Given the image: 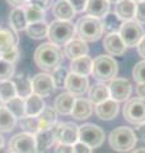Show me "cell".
<instances>
[{
    "mask_svg": "<svg viewBox=\"0 0 145 153\" xmlns=\"http://www.w3.org/2000/svg\"><path fill=\"white\" fill-rule=\"evenodd\" d=\"M33 59H35L36 65L41 70H43L45 73H52L55 69L61 66L62 51L59 46L51 44V42H45L36 49Z\"/></svg>",
    "mask_w": 145,
    "mask_h": 153,
    "instance_id": "1",
    "label": "cell"
},
{
    "mask_svg": "<svg viewBox=\"0 0 145 153\" xmlns=\"http://www.w3.org/2000/svg\"><path fill=\"white\" fill-rule=\"evenodd\" d=\"M109 147L116 152H129L134 149L138 143V137L131 128L118 126L109 133Z\"/></svg>",
    "mask_w": 145,
    "mask_h": 153,
    "instance_id": "2",
    "label": "cell"
},
{
    "mask_svg": "<svg viewBox=\"0 0 145 153\" xmlns=\"http://www.w3.org/2000/svg\"><path fill=\"white\" fill-rule=\"evenodd\" d=\"M75 33L76 37L85 42L98 41L103 35L102 22L98 18H93L89 16L81 17L75 23Z\"/></svg>",
    "mask_w": 145,
    "mask_h": 153,
    "instance_id": "3",
    "label": "cell"
},
{
    "mask_svg": "<svg viewBox=\"0 0 145 153\" xmlns=\"http://www.w3.org/2000/svg\"><path fill=\"white\" fill-rule=\"evenodd\" d=\"M118 73V64L111 55H99L93 60L92 75L101 83L111 82Z\"/></svg>",
    "mask_w": 145,
    "mask_h": 153,
    "instance_id": "4",
    "label": "cell"
},
{
    "mask_svg": "<svg viewBox=\"0 0 145 153\" xmlns=\"http://www.w3.org/2000/svg\"><path fill=\"white\" fill-rule=\"evenodd\" d=\"M75 35V25L72 22L52 21L48 23V40L56 46H65Z\"/></svg>",
    "mask_w": 145,
    "mask_h": 153,
    "instance_id": "5",
    "label": "cell"
},
{
    "mask_svg": "<svg viewBox=\"0 0 145 153\" xmlns=\"http://www.w3.org/2000/svg\"><path fill=\"white\" fill-rule=\"evenodd\" d=\"M106 139L104 130L95 124L87 123L79 126V142L89 146L92 149L99 148Z\"/></svg>",
    "mask_w": 145,
    "mask_h": 153,
    "instance_id": "6",
    "label": "cell"
},
{
    "mask_svg": "<svg viewBox=\"0 0 145 153\" xmlns=\"http://www.w3.org/2000/svg\"><path fill=\"white\" fill-rule=\"evenodd\" d=\"M122 115L126 121L132 125H141L145 123V100L134 97L126 101L122 110Z\"/></svg>",
    "mask_w": 145,
    "mask_h": 153,
    "instance_id": "7",
    "label": "cell"
},
{
    "mask_svg": "<svg viewBox=\"0 0 145 153\" xmlns=\"http://www.w3.org/2000/svg\"><path fill=\"white\" fill-rule=\"evenodd\" d=\"M56 143L67 146H74L79 142V126L74 123H56L52 126Z\"/></svg>",
    "mask_w": 145,
    "mask_h": 153,
    "instance_id": "8",
    "label": "cell"
},
{
    "mask_svg": "<svg viewBox=\"0 0 145 153\" xmlns=\"http://www.w3.org/2000/svg\"><path fill=\"white\" fill-rule=\"evenodd\" d=\"M118 33L126 47H136L139 42L141 41V38L145 36L144 28L135 21L124 22Z\"/></svg>",
    "mask_w": 145,
    "mask_h": 153,
    "instance_id": "9",
    "label": "cell"
},
{
    "mask_svg": "<svg viewBox=\"0 0 145 153\" xmlns=\"http://www.w3.org/2000/svg\"><path fill=\"white\" fill-rule=\"evenodd\" d=\"M9 151L12 153H37L35 135L30 133H18L9 140Z\"/></svg>",
    "mask_w": 145,
    "mask_h": 153,
    "instance_id": "10",
    "label": "cell"
},
{
    "mask_svg": "<svg viewBox=\"0 0 145 153\" xmlns=\"http://www.w3.org/2000/svg\"><path fill=\"white\" fill-rule=\"evenodd\" d=\"M109 97L116 102H125L129 101L132 92V84L126 78H115L108 84Z\"/></svg>",
    "mask_w": 145,
    "mask_h": 153,
    "instance_id": "11",
    "label": "cell"
},
{
    "mask_svg": "<svg viewBox=\"0 0 145 153\" xmlns=\"http://www.w3.org/2000/svg\"><path fill=\"white\" fill-rule=\"evenodd\" d=\"M32 88L33 93L38 94L40 97H48L50 94L54 93L56 89L55 83L52 80L51 74L48 73H37L35 76H32Z\"/></svg>",
    "mask_w": 145,
    "mask_h": 153,
    "instance_id": "12",
    "label": "cell"
},
{
    "mask_svg": "<svg viewBox=\"0 0 145 153\" xmlns=\"http://www.w3.org/2000/svg\"><path fill=\"white\" fill-rule=\"evenodd\" d=\"M65 88L74 97H81L89 89L88 76H81L74 73H69L65 83Z\"/></svg>",
    "mask_w": 145,
    "mask_h": 153,
    "instance_id": "13",
    "label": "cell"
},
{
    "mask_svg": "<svg viewBox=\"0 0 145 153\" xmlns=\"http://www.w3.org/2000/svg\"><path fill=\"white\" fill-rule=\"evenodd\" d=\"M88 51H89L88 44L85 41L80 40L79 37H72L64 46V56L70 59V61L88 55Z\"/></svg>",
    "mask_w": 145,
    "mask_h": 153,
    "instance_id": "14",
    "label": "cell"
},
{
    "mask_svg": "<svg viewBox=\"0 0 145 153\" xmlns=\"http://www.w3.org/2000/svg\"><path fill=\"white\" fill-rule=\"evenodd\" d=\"M103 46H104V50L111 56H122L127 49L118 32L107 33L103 38Z\"/></svg>",
    "mask_w": 145,
    "mask_h": 153,
    "instance_id": "15",
    "label": "cell"
},
{
    "mask_svg": "<svg viewBox=\"0 0 145 153\" xmlns=\"http://www.w3.org/2000/svg\"><path fill=\"white\" fill-rule=\"evenodd\" d=\"M120 111V105L118 102L113 101V100H107L102 103L97 105L94 112L97 115V117L101 119V120H113V119L117 116V114Z\"/></svg>",
    "mask_w": 145,
    "mask_h": 153,
    "instance_id": "16",
    "label": "cell"
},
{
    "mask_svg": "<svg viewBox=\"0 0 145 153\" xmlns=\"http://www.w3.org/2000/svg\"><path fill=\"white\" fill-rule=\"evenodd\" d=\"M92 114H93V103L88 98H75L74 107H72V111L70 114L75 120H87L92 116Z\"/></svg>",
    "mask_w": 145,
    "mask_h": 153,
    "instance_id": "17",
    "label": "cell"
},
{
    "mask_svg": "<svg viewBox=\"0 0 145 153\" xmlns=\"http://www.w3.org/2000/svg\"><path fill=\"white\" fill-rule=\"evenodd\" d=\"M52 14L55 16L57 21L70 22L75 17L76 13L67 0H57L54 5H52Z\"/></svg>",
    "mask_w": 145,
    "mask_h": 153,
    "instance_id": "18",
    "label": "cell"
},
{
    "mask_svg": "<svg viewBox=\"0 0 145 153\" xmlns=\"http://www.w3.org/2000/svg\"><path fill=\"white\" fill-rule=\"evenodd\" d=\"M92 69H93V59L88 55L81 56L75 60H71L70 63V73L78 74L81 76L90 75Z\"/></svg>",
    "mask_w": 145,
    "mask_h": 153,
    "instance_id": "19",
    "label": "cell"
},
{
    "mask_svg": "<svg viewBox=\"0 0 145 153\" xmlns=\"http://www.w3.org/2000/svg\"><path fill=\"white\" fill-rule=\"evenodd\" d=\"M135 12H136V3L132 0H120L115 5V13L122 22L134 21Z\"/></svg>",
    "mask_w": 145,
    "mask_h": 153,
    "instance_id": "20",
    "label": "cell"
},
{
    "mask_svg": "<svg viewBox=\"0 0 145 153\" xmlns=\"http://www.w3.org/2000/svg\"><path fill=\"white\" fill-rule=\"evenodd\" d=\"M109 89L108 85H106L104 83H95L93 85H90L88 89V100L93 105H99L104 101L109 100Z\"/></svg>",
    "mask_w": 145,
    "mask_h": 153,
    "instance_id": "21",
    "label": "cell"
},
{
    "mask_svg": "<svg viewBox=\"0 0 145 153\" xmlns=\"http://www.w3.org/2000/svg\"><path fill=\"white\" fill-rule=\"evenodd\" d=\"M75 103V97L69 92H62L55 98L54 108L60 115H70Z\"/></svg>",
    "mask_w": 145,
    "mask_h": 153,
    "instance_id": "22",
    "label": "cell"
},
{
    "mask_svg": "<svg viewBox=\"0 0 145 153\" xmlns=\"http://www.w3.org/2000/svg\"><path fill=\"white\" fill-rule=\"evenodd\" d=\"M14 87L17 91V96L18 97H22L26 100L28 96H31L33 93V88H32V80L28 78L26 74H18L14 75L10 79Z\"/></svg>",
    "mask_w": 145,
    "mask_h": 153,
    "instance_id": "23",
    "label": "cell"
},
{
    "mask_svg": "<svg viewBox=\"0 0 145 153\" xmlns=\"http://www.w3.org/2000/svg\"><path fill=\"white\" fill-rule=\"evenodd\" d=\"M18 42L19 38L17 36V32H14L12 28L0 27V55L18 46Z\"/></svg>",
    "mask_w": 145,
    "mask_h": 153,
    "instance_id": "24",
    "label": "cell"
},
{
    "mask_svg": "<svg viewBox=\"0 0 145 153\" xmlns=\"http://www.w3.org/2000/svg\"><path fill=\"white\" fill-rule=\"evenodd\" d=\"M35 139H36L37 153L46 152L56 143V138H55L52 128L48 129V130H40L35 135Z\"/></svg>",
    "mask_w": 145,
    "mask_h": 153,
    "instance_id": "25",
    "label": "cell"
},
{
    "mask_svg": "<svg viewBox=\"0 0 145 153\" xmlns=\"http://www.w3.org/2000/svg\"><path fill=\"white\" fill-rule=\"evenodd\" d=\"M9 25H10L12 30L17 33L21 31H26L28 22H27V17H26V13H24L23 7L12 9V12L9 13Z\"/></svg>",
    "mask_w": 145,
    "mask_h": 153,
    "instance_id": "26",
    "label": "cell"
},
{
    "mask_svg": "<svg viewBox=\"0 0 145 153\" xmlns=\"http://www.w3.org/2000/svg\"><path fill=\"white\" fill-rule=\"evenodd\" d=\"M109 12L108 0H88L85 8V13L93 18H103Z\"/></svg>",
    "mask_w": 145,
    "mask_h": 153,
    "instance_id": "27",
    "label": "cell"
},
{
    "mask_svg": "<svg viewBox=\"0 0 145 153\" xmlns=\"http://www.w3.org/2000/svg\"><path fill=\"white\" fill-rule=\"evenodd\" d=\"M24 103H26V116H38L46 107L43 98L36 93L28 96L24 100Z\"/></svg>",
    "mask_w": 145,
    "mask_h": 153,
    "instance_id": "28",
    "label": "cell"
},
{
    "mask_svg": "<svg viewBox=\"0 0 145 153\" xmlns=\"http://www.w3.org/2000/svg\"><path fill=\"white\" fill-rule=\"evenodd\" d=\"M38 124H40V130H48L57 123V112L54 107L46 106L43 111L37 116Z\"/></svg>",
    "mask_w": 145,
    "mask_h": 153,
    "instance_id": "29",
    "label": "cell"
},
{
    "mask_svg": "<svg viewBox=\"0 0 145 153\" xmlns=\"http://www.w3.org/2000/svg\"><path fill=\"white\" fill-rule=\"evenodd\" d=\"M18 119L5 106L0 107V133H9L16 128Z\"/></svg>",
    "mask_w": 145,
    "mask_h": 153,
    "instance_id": "30",
    "label": "cell"
},
{
    "mask_svg": "<svg viewBox=\"0 0 145 153\" xmlns=\"http://www.w3.org/2000/svg\"><path fill=\"white\" fill-rule=\"evenodd\" d=\"M102 27H103V32L106 33H115L118 32L121 26H122V21L118 18V16L115 12H108L106 16L102 18Z\"/></svg>",
    "mask_w": 145,
    "mask_h": 153,
    "instance_id": "31",
    "label": "cell"
},
{
    "mask_svg": "<svg viewBox=\"0 0 145 153\" xmlns=\"http://www.w3.org/2000/svg\"><path fill=\"white\" fill-rule=\"evenodd\" d=\"M26 32L33 40H42V38L47 37L48 35V23L46 21L31 23V25L27 26Z\"/></svg>",
    "mask_w": 145,
    "mask_h": 153,
    "instance_id": "32",
    "label": "cell"
},
{
    "mask_svg": "<svg viewBox=\"0 0 145 153\" xmlns=\"http://www.w3.org/2000/svg\"><path fill=\"white\" fill-rule=\"evenodd\" d=\"M23 9H24V13H26L28 25L45 21V18H46V10H43V9L37 8L35 5H31V4H26V5L23 7Z\"/></svg>",
    "mask_w": 145,
    "mask_h": 153,
    "instance_id": "33",
    "label": "cell"
},
{
    "mask_svg": "<svg viewBox=\"0 0 145 153\" xmlns=\"http://www.w3.org/2000/svg\"><path fill=\"white\" fill-rule=\"evenodd\" d=\"M9 111H10L17 119H22L26 116V103H24V98L22 97H14L9 102L4 105Z\"/></svg>",
    "mask_w": 145,
    "mask_h": 153,
    "instance_id": "34",
    "label": "cell"
},
{
    "mask_svg": "<svg viewBox=\"0 0 145 153\" xmlns=\"http://www.w3.org/2000/svg\"><path fill=\"white\" fill-rule=\"evenodd\" d=\"M18 124L24 133H30L36 135L40 131V124H38L37 116H24L22 119H19Z\"/></svg>",
    "mask_w": 145,
    "mask_h": 153,
    "instance_id": "35",
    "label": "cell"
},
{
    "mask_svg": "<svg viewBox=\"0 0 145 153\" xmlns=\"http://www.w3.org/2000/svg\"><path fill=\"white\" fill-rule=\"evenodd\" d=\"M14 97H17V91L12 80L0 82V100H1V102L5 105Z\"/></svg>",
    "mask_w": 145,
    "mask_h": 153,
    "instance_id": "36",
    "label": "cell"
},
{
    "mask_svg": "<svg viewBox=\"0 0 145 153\" xmlns=\"http://www.w3.org/2000/svg\"><path fill=\"white\" fill-rule=\"evenodd\" d=\"M14 74H16V66L12 63L3 60L0 57V82H5V80H10Z\"/></svg>",
    "mask_w": 145,
    "mask_h": 153,
    "instance_id": "37",
    "label": "cell"
},
{
    "mask_svg": "<svg viewBox=\"0 0 145 153\" xmlns=\"http://www.w3.org/2000/svg\"><path fill=\"white\" fill-rule=\"evenodd\" d=\"M67 75H69V71H67L64 66H59L57 69L52 71L51 76H52V80H54L56 88H65Z\"/></svg>",
    "mask_w": 145,
    "mask_h": 153,
    "instance_id": "38",
    "label": "cell"
},
{
    "mask_svg": "<svg viewBox=\"0 0 145 153\" xmlns=\"http://www.w3.org/2000/svg\"><path fill=\"white\" fill-rule=\"evenodd\" d=\"M132 78L138 84H145V60L135 64L132 68Z\"/></svg>",
    "mask_w": 145,
    "mask_h": 153,
    "instance_id": "39",
    "label": "cell"
},
{
    "mask_svg": "<svg viewBox=\"0 0 145 153\" xmlns=\"http://www.w3.org/2000/svg\"><path fill=\"white\" fill-rule=\"evenodd\" d=\"M0 57H1L3 60L8 61V63L16 64L17 61L19 60V49H18V46L13 47L12 50H9L7 52H4V54H1V55H0Z\"/></svg>",
    "mask_w": 145,
    "mask_h": 153,
    "instance_id": "40",
    "label": "cell"
},
{
    "mask_svg": "<svg viewBox=\"0 0 145 153\" xmlns=\"http://www.w3.org/2000/svg\"><path fill=\"white\" fill-rule=\"evenodd\" d=\"M134 21L139 25H145V0L136 3V12H135Z\"/></svg>",
    "mask_w": 145,
    "mask_h": 153,
    "instance_id": "41",
    "label": "cell"
},
{
    "mask_svg": "<svg viewBox=\"0 0 145 153\" xmlns=\"http://www.w3.org/2000/svg\"><path fill=\"white\" fill-rule=\"evenodd\" d=\"M67 1L70 3V5L75 10V13H81V12H85L88 0H67Z\"/></svg>",
    "mask_w": 145,
    "mask_h": 153,
    "instance_id": "42",
    "label": "cell"
},
{
    "mask_svg": "<svg viewBox=\"0 0 145 153\" xmlns=\"http://www.w3.org/2000/svg\"><path fill=\"white\" fill-rule=\"evenodd\" d=\"M72 153H93V149L81 142H76L72 146Z\"/></svg>",
    "mask_w": 145,
    "mask_h": 153,
    "instance_id": "43",
    "label": "cell"
},
{
    "mask_svg": "<svg viewBox=\"0 0 145 153\" xmlns=\"http://www.w3.org/2000/svg\"><path fill=\"white\" fill-rule=\"evenodd\" d=\"M28 4L35 5L37 8H41V9H43V10H46V9H48L52 5V0H30Z\"/></svg>",
    "mask_w": 145,
    "mask_h": 153,
    "instance_id": "44",
    "label": "cell"
},
{
    "mask_svg": "<svg viewBox=\"0 0 145 153\" xmlns=\"http://www.w3.org/2000/svg\"><path fill=\"white\" fill-rule=\"evenodd\" d=\"M55 153H72V146L57 143L55 147Z\"/></svg>",
    "mask_w": 145,
    "mask_h": 153,
    "instance_id": "45",
    "label": "cell"
},
{
    "mask_svg": "<svg viewBox=\"0 0 145 153\" xmlns=\"http://www.w3.org/2000/svg\"><path fill=\"white\" fill-rule=\"evenodd\" d=\"M136 49H138V54L143 57V60H145V36L141 38V41L138 44Z\"/></svg>",
    "mask_w": 145,
    "mask_h": 153,
    "instance_id": "46",
    "label": "cell"
},
{
    "mask_svg": "<svg viewBox=\"0 0 145 153\" xmlns=\"http://www.w3.org/2000/svg\"><path fill=\"white\" fill-rule=\"evenodd\" d=\"M30 0H7V3L9 5H13L14 8H22L26 4H28Z\"/></svg>",
    "mask_w": 145,
    "mask_h": 153,
    "instance_id": "47",
    "label": "cell"
},
{
    "mask_svg": "<svg viewBox=\"0 0 145 153\" xmlns=\"http://www.w3.org/2000/svg\"><path fill=\"white\" fill-rule=\"evenodd\" d=\"M136 137L138 138H140L144 143H145V123L144 124H141V125H139L138 128H136Z\"/></svg>",
    "mask_w": 145,
    "mask_h": 153,
    "instance_id": "48",
    "label": "cell"
},
{
    "mask_svg": "<svg viewBox=\"0 0 145 153\" xmlns=\"http://www.w3.org/2000/svg\"><path fill=\"white\" fill-rule=\"evenodd\" d=\"M135 91H136V94L139 96L140 98L145 100V84H138Z\"/></svg>",
    "mask_w": 145,
    "mask_h": 153,
    "instance_id": "49",
    "label": "cell"
},
{
    "mask_svg": "<svg viewBox=\"0 0 145 153\" xmlns=\"http://www.w3.org/2000/svg\"><path fill=\"white\" fill-rule=\"evenodd\" d=\"M131 153H145V148H138V149L132 151Z\"/></svg>",
    "mask_w": 145,
    "mask_h": 153,
    "instance_id": "50",
    "label": "cell"
},
{
    "mask_svg": "<svg viewBox=\"0 0 145 153\" xmlns=\"http://www.w3.org/2000/svg\"><path fill=\"white\" fill-rule=\"evenodd\" d=\"M4 138H3V135H1V133H0V148H4Z\"/></svg>",
    "mask_w": 145,
    "mask_h": 153,
    "instance_id": "51",
    "label": "cell"
},
{
    "mask_svg": "<svg viewBox=\"0 0 145 153\" xmlns=\"http://www.w3.org/2000/svg\"><path fill=\"white\" fill-rule=\"evenodd\" d=\"M118 1H120V0H108L109 4H111V3H115V4H116V3H118Z\"/></svg>",
    "mask_w": 145,
    "mask_h": 153,
    "instance_id": "52",
    "label": "cell"
},
{
    "mask_svg": "<svg viewBox=\"0 0 145 153\" xmlns=\"http://www.w3.org/2000/svg\"><path fill=\"white\" fill-rule=\"evenodd\" d=\"M0 153H8V152L5 151V148H0Z\"/></svg>",
    "mask_w": 145,
    "mask_h": 153,
    "instance_id": "53",
    "label": "cell"
},
{
    "mask_svg": "<svg viewBox=\"0 0 145 153\" xmlns=\"http://www.w3.org/2000/svg\"><path fill=\"white\" fill-rule=\"evenodd\" d=\"M134 3H140V1H144V0H132Z\"/></svg>",
    "mask_w": 145,
    "mask_h": 153,
    "instance_id": "54",
    "label": "cell"
},
{
    "mask_svg": "<svg viewBox=\"0 0 145 153\" xmlns=\"http://www.w3.org/2000/svg\"><path fill=\"white\" fill-rule=\"evenodd\" d=\"M1 106H4V103L1 102V100H0V107H1Z\"/></svg>",
    "mask_w": 145,
    "mask_h": 153,
    "instance_id": "55",
    "label": "cell"
},
{
    "mask_svg": "<svg viewBox=\"0 0 145 153\" xmlns=\"http://www.w3.org/2000/svg\"><path fill=\"white\" fill-rule=\"evenodd\" d=\"M9 153H12V152H9Z\"/></svg>",
    "mask_w": 145,
    "mask_h": 153,
    "instance_id": "56",
    "label": "cell"
}]
</instances>
